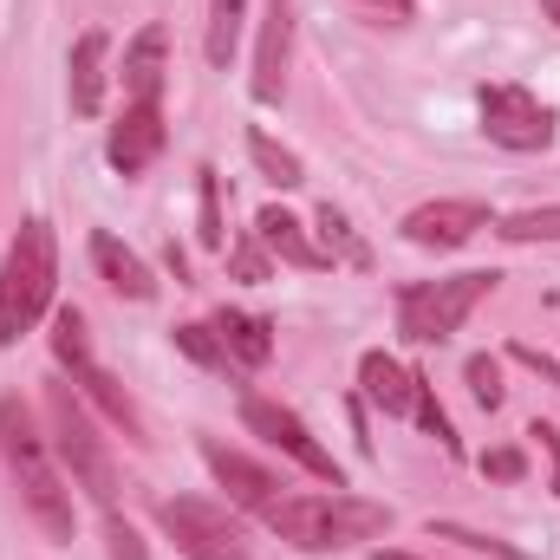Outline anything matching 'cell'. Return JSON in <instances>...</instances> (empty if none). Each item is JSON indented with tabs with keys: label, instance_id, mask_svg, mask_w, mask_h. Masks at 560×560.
I'll use <instances>...</instances> for the list:
<instances>
[{
	"label": "cell",
	"instance_id": "7a4b0ae2",
	"mask_svg": "<svg viewBox=\"0 0 560 560\" xmlns=\"http://www.w3.org/2000/svg\"><path fill=\"white\" fill-rule=\"evenodd\" d=\"M0 456H7V469L20 482V509L39 522V535L46 541H72V489L52 469V450L33 430V411L20 398H0Z\"/></svg>",
	"mask_w": 560,
	"mask_h": 560
},
{
	"label": "cell",
	"instance_id": "d590c367",
	"mask_svg": "<svg viewBox=\"0 0 560 560\" xmlns=\"http://www.w3.org/2000/svg\"><path fill=\"white\" fill-rule=\"evenodd\" d=\"M372 560H418V555H398V548H378Z\"/></svg>",
	"mask_w": 560,
	"mask_h": 560
},
{
	"label": "cell",
	"instance_id": "603a6c76",
	"mask_svg": "<svg viewBox=\"0 0 560 560\" xmlns=\"http://www.w3.org/2000/svg\"><path fill=\"white\" fill-rule=\"evenodd\" d=\"M248 156H255V170L275 183V189H300L306 183V170H300V156L293 150H280L268 131H248Z\"/></svg>",
	"mask_w": 560,
	"mask_h": 560
},
{
	"label": "cell",
	"instance_id": "4316f807",
	"mask_svg": "<svg viewBox=\"0 0 560 560\" xmlns=\"http://www.w3.org/2000/svg\"><path fill=\"white\" fill-rule=\"evenodd\" d=\"M176 352H183V359H196V365H209V372H229V365H235V359L222 352L215 326H202V319H196V326H176Z\"/></svg>",
	"mask_w": 560,
	"mask_h": 560
},
{
	"label": "cell",
	"instance_id": "cb8c5ba5",
	"mask_svg": "<svg viewBox=\"0 0 560 560\" xmlns=\"http://www.w3.org/2000/svg\"><path fill=\"white\" fill-rule=\"evenodd\" d=\"M196 215H202V242L209 248H229V229H222V176L215 170H196Z\"/></svg>",
	"mask_w": 560,
	"mask_h": 560
},
{
	"label": "cell",
	"instance_id": "8fae6325",
	"mask_svg": "<svg viewBox=\"0 0 560 560\" xmlns=\"http://www.w3.org/2000/svg\"><path fill=\"white\" fill-rule=\"evenodd\" d=\"M202 463H209V476H215V482L229 489V502H235V509H255V515H261V509H268V502L280 495L275 469H261L255 456L229 450L222 436H202Z\"/></svg>",
	"mask_w": 560,
	"mask_h": 560
},
{
	"label": "cell",
	"instance_id": "7c38bea8",
	"mask_svg": "<svg viewBox=\"0 0 560 560\" xmlns=\"http://www.w3.org/2000/svg\"><path fill=\"white\" fill-rule=\"evenodd\" d=\"M287 59H293V0H268L261 7V46H255V98L261 105H280Z\"/></svg>",
	"mask_w": 560,
	"mask_h": 560
},
{
	"label": "cell",
	"instance_id": "f1b7e54d",
	"mask_svg": "<svg viewBox=\"0 0 560 560\" xmlns=\"http://www.w3.org/2000/svg\"><path fill=\"white\" fill-rule=\"evenodd\" d=\"M411 418H418L423 430L450 450V456H463V443H456V430H450V411L436 405V392H430V378H423V372H418V405H411Z\"/></svg>",
	"mask_w": 560,
	"mask_h": 560
},
{
	"label": "cell",
	"instance_id": "d6a6232c",
	"mask_svg": "<svg viewBox=\"0 0 560 560\" xmlns=\"http://www.w3.org/2000/svg\"><path fill=\"white\" fill-rule=\"evenodd\" d=\"M509 359H522V365H528V372H541V378H548V385H560V365H555V359H541V352H535V346H515V352H509Z\"/></svg>",
	"mask_w": 560,
	"mask_h": 560
},
{
	"label": "cell",
	"instance_id": "d6986e66",
	"mask_svg": "<svg viewBox=\"0 0 560 560\" xmlns=\"http://www.w3.org/2000/svg\"><path fill=\"white\" fill-rule=\"evenodd\" d=\"M313 235H319V255L332 261V268H372V248L359 242V229L346 222V209H332V202H319V215H313Z\"/></svg>",
	"mask_w": 560,
	"mask_h": 560
},
{
	"label": "cell",
	"instance_id": "ffe728a7",
	"mask_svg": "<svg viewBox=\"0 0 560 560\" xmlns=\"http://www.w3.org/2000/svg\"><path fill=\"white\" fill-rule=\"evenodd\" d=\"M72 385H79V392H85V398H92V405H98L105 418L118 423V430H125L131 443H150V436H143V418H138V405H131V398L118 392V378H112V372H105L98 359H92V365H85V372H79Z\"/></svg>",
	"mask_w": 560,
	"mask_h": 560
},
{
	"label": "cell",
	"instance_id": "2e32d148",
	"mask_svg": "<svg viewBox=\"0 0 560 560\" xmlns=\"http://www.w3.org/2000/svg\"><path fill=\"white\" fill-rule=\"evenodd\" d=\"M215 339H222V352L235 359V365H248V372H261L268 359H275V326L261 319V313H242V306H222L215 319Z\"/></svg>",
	"mask_w": 560,
	"mask_h": 560
},
{
	"label": "cell",
	"instance_id": "8992f818",
	"mask_svg": "<svg viewBox=\"0 0 560 560\" xmlns=\"http://www.w3.org/2000/svg\"><path fill=\"white\" fill-rule=\"evenodd\" d=\"M156 522H163V535L189 560H248V541H242L235 515L215 509V502H202V495H170L156 509Z\"/></svg>",
	"mask_w": 560,
	"mask_h": 560
},
{
	"label": "cell",
	"instance_id": "ba28073f",
	"mask_svg": "<svg viewBox=\"0 0 560 560\" xmlns=\"http://www.w3.org/2000/svg\"><path fill=\"white\" fill-rule=\"evenodd\" d=\"M242 423L255 430V436H268L280 456H293L306 476H319V482H332V489H346V476H339V463H332V450L306 430V423L293 418L287 405H275V398H242Z\"/></svg>",
	"mask_w": 560,
	"mask_h": 560
},
{
	"label": "cell",
	"instance_id": "d4e9b609",
	"mask_svg": "<svg viewBox=\"0 0 560 560\" xmlns=\"http://www.w3.org/2000/svg\"><path fill=\"white\" fill-rule=\"evenodd\" d=\"M495 235H502V242H560V202H548V209H522V215H502Z\"/></svg>",
	"mask_w": 560,
	"mask_h": 560
},
{
	"label": "cell",
	"instance_id": "4dcf8cb0",
	"mask_svg": "<svg viewBox=\"0 0 560 560\" xmlns=\"http://www.w3.org/2000/svg\"><path fill=\"white\" fill-rule=\"evenodd\" d=\"M105 548H112V560H150L138 541V528L125 515H112V509H105Z\"/></svg>",
	"mask_w": 560,
	"mask_h": 560
},
{
	"label": "cell",
	"instance_id": "6da1fadb",
	"mask_svg": "<svg viewBox=\"0 0 560 560\" xmlns=\"http://www.w3.org/2000/svg\"><path fill=\"white\" fill-rule=\"evenodd\" d=\"M261 522L275 528L287 548H300V555H332V548H352V541L385 535L392 528V509L332 489V495H275L261 509Z\"/></svg>",
	"mask_w": 560,
	"mask_h": 560
},
{
	"label": "cell",
	"instance_id": "30bf717a",
	"mask_svg": "<svg viewBox=\"0 0 560 560\" xmlns=\"http://www.w3.org/2000/svg\"><path fill=\"white\" fill-rule=\"evenodd\" d=\"M163 105L156 98H138V105H125V118L112 125V143H105V156H112V170L118 176H143L156 156H163Z\"/></svg>",
	"mask_w": 560,
	"mask_h": 560
},
{
	"label": "cell",
	"instance_id": "ac0fdd59",
	"mask_svg": "<svg viewBox=\"0 0 560 560\" xmlns=\"http://www.w3.org/2000/svg\"><path fill=\"white\" fill-rule=\"evenodd\" d=\"M163 52H170V33L163 26H143L138 39L125 46V98H156L163 92Z\"/></svg>",
	"mask_w": 560,
	"mask_h": 560
},
{
	"label": "cell",
	"instance_id": "5b68a950",
	"mask_svg": "<svg viewBox=\"0 0 560 560\" xmlns=\"http://www.w3.org/2000/svg\"><path fill=\"white\" fill-rule=\"evenodd\" d=\"M489 287L495 275H450V280H411V287H398V332L411 339V346H443L482 300H489Z\"/></svg>",
	"mask_w": 560,
	"mask_h": 560
},
{
	"label": "cell",
	"instance_id": "52a82bcc",
	"mask_svg": "<svg viewBox=\"0 0 560 560\" xmlns=\"http://www.w3.org/2000/svg\"><path fill=\"white\" fill-rule=\"evenodd\" d=\"M482 131L502 150H548L555 143V112L528 85H482Z\"/></svg>",
	"mask_w": 560,
	"mask_h": 560
},
{
	"label": "cell",
	"instance_id": "8d00e7d4",
	"mask_svg": "<svg viewBox=\"0 0 560 560\" xmlns=\"http://www.w3.org/2000/svg\"><path fill=\"white\" fill-rule=\"evenodd\" d=\"M541 7H548V20H555V26H560V0H541Z\"/></svg>",
	"mask_w": 560,
	"mask_h": 560
},
{
	"label": "cell",
	"instance_id": "484cf974",
	"mask_svg": "<svg viewBox=\"0 0 560 560\" xmlns=\"http://www.w3.org/2000/svg\"><path fill=\"white\" fill-rule=\"evenodd\" d=\"M430 541H456V548H476V555H495V560H528L515 541H495V535L463 528V522H430Z\"/></svg>",
	"mask_w": 560,
	"mask_h": 560
},
{
	"label": "cell",
	"instance_id": "836d02e7",
	"mask_svg": "<svg viewBox=\"0 0 560 560\" xmlns=\"http://www.w3.org/2000/svg\"><path fill=\"white\" fill-rule=\"evenodd\" d=\"M528 436H541V450L555 456V495H560V430H555V423H535Z\"/></svg>",
	"mask_w": 560,
	"mask_h": 560
},
{
	"label": "cell",
	"instance_id": "1f68e13d",
	"mask_svg": "<svg viewBox=\"0 0 560 560\" xmlns=\"http://www.w3.org/2000/svg\"><path fill=\"white\" fill-rule=\"evenodd\" d=\"M522 469H528L522 450H489V456H482V476H495V482H515Z\"/></svg>",
	"mask_w": 560,
	"mask_h": 560
},
{
	"label": "cell",
	"instance_id": "e575fe53",
	"mask_svg": "<svg viewBox=\"0 0 560 560\" xmlns=\"http://www.w3.org/2000/svg\"><path fill=\"white\" fill-rule=\"evenodd\" d=\"M365 7H392V13H411V0H365Z\"/></svg>",
	"mask_w": 560,
	"mask_h": 560
},
{
	"label": "cell",
	"instance_id": "44dd1931",
	"mask_svg": "<svg viewBox=\"0 0 560 560\" xmlns=\"http://www.w3.org/2000/svg\"><path fill=\"white\" fill-rule=\"evenodd\" d=\"M242 20H248V0H209V66L215 72H229V59H235V46H242Z\"/></svg>",
	"mask_w": 560,
	"mask_h": 560
},
{
	"label": "cell",
	"instance_id": "7402d4cb",
	"mask_svg": "<svg viewBox=\"0 0 560 560\" xmlns=\"http://www.w3.org/2000/svg\"><path fill=\"white\" fill-rule=\"evenodd\" d=\"M52 359H59L72 378L92 365V332H85V313H79V306H59V313H52Z\"/></svg>",
	"mask_w": 560,
	"mask_h": 560
},
{
	"label": "cell",
	"instance_id": "277c9868",
	"mask_svg": "<svg viewBox=\"0 0 560 560\" xmlns=\"http://www.w3.org/2000/svg\"><path fill=\"white\" fill-rule=\"evenodd\" d=\"M46 423H52V456L66 463V476H72L98 509H112V502H118V463H112V450L98 443V430L85 418L72 378H52V385H46Z\"/></svg>",
	"mask_w": 560,
	"mask_h": 560
},
{
	"label": "cell",
	"instance_id": "e0dca14e",
	"mask_svg": "<svg viewBox=\"0 0 560 560\" xmlns=\"http://www.w3.org/2000/svg\"><path fill=\"white\" fill-rule=\"evenodd\" d=\"M92 268L105 275V287H118L125 300H156V275L143 268V255H131V248H125L118 235H105V229L92 235Z\"/></svg>",
	"mask_w": 560,
	"mask_h": 560
},
{
	"label": "cell",
	"instance_id": "9c48e42d",
	"mask_svg": "<svg viewBox=\"0 0 560 560\" xmlns=\"http://www.w3.org/2000/svg\"><path fill=\"white\" fill-rule=\"evenodd\" d=\"M489 229V202H476V196H450V202H423L405 215V242H418V248H463V242H476Z\"/></svg>",
	"mask_w": 560,
	"mask_h": 560
},
{
	"label": "cell",
	"instance_id": "9a60e30c",
	"mask_svg": "<svg viewBox=\"0 0 560 560\" xmlns=\"http://www.w3.org/2000/svg\"><path fill=\"white\" fill-rule=\"evenodd\" d=\"M359 385H365V405H378L385 418H411V405H418V372L398 365L392 352H365L359 359Z\"/></svg>",
	"mask_w": 560,
	"mask_h": 560
},
{
	"label": "cell",
	"instance_id": "5bb4252c",
	"mask_svg": "<svg viewBox=\"0 0 560 560\" xmlns=\"http://www.w3.org/2000/svg\"><path fill=\"white\" fill-rule=\"evenodd\" d=\"M255 235H261V248H268L275 261L300 268V275H319V268H332V261L319 255V242L306 235V222H300V215H287L280 202H268V209L255 215Z\"/></svg>",
	"mask_w": 560,
	"mask_h": 560
},
{
	"label": "cell",
	"instance_id": "f546056e",
	"mask_svg": "<svg viewBox=\"0 0 560 560\" xmlns=\"http://www.w3.org/2000/svg\"><path fill=\"white\" fill-rule=\"evenodd\" d=\"M463 378H469V392H476V405H482V411H495V405H502V365H495L489 352H476V359L463 365Z\"/></svg>",
	"mask_w": 560,
	"mask_h": 560
},
{
	"label": "cell",
	"instance_id": "3957f363",
	"mask_svg": "<svg viewBox=\"0 0 560 560\" xmlns=\"http://www.w3.org/2000/svg\"><path fill=\"white\" fill-rule=\"evenodd\" d=\"M59 287V248L46 222H20L7 261H0V346H13L20 332H33L52 306Z\"/></svg>",
	"mask_w": 560,
	"mask_h": 560
},
{
	"label": "cell",
	"instance_id": "83f0119b",
	"mask_svg": "<svg viewBox=\"0 0 560 560\" xmlns=\"http://www.w3.org/2000/svg\"><path fill=\"white\" fill-rule=\"evenodd\" d=\"M229 275H235V280H248V287L275 280V255L261 248V235H242V242L229 248Z\"/></svg>",
	"mask_w": 560,
	"mask_h": 560
},
{
	"label": "cell",
	"instance_id": "4fadbf2b",
	"mask_svg": "<svg viewBox=\"0 0 560 560\" xmlns=\"http://www.w3.org/2000/svg\"><path fill=\"white\" fill-rule=\"evenodd\" d=\"M105 59H112V33H79L72 59H66V92H72V112L79 118H98L105 112Z\"/></svg>",
	"mask_w": 560,
	"mask_h": 560
}]
</instances>
